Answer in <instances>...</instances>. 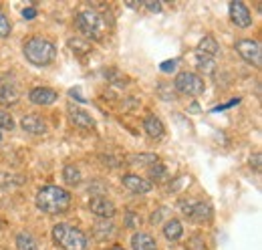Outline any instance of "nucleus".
I'll return each instance as SVG.
<instances>
[{"label": "nucleus", "instance_id": "8", "mask_svg": "<svg viewBox=\"0 0 262 250\" xmlns=\"http://www.w3.org/2000/svg\"><path fill=\"white\" fill-rule=\"evenodd\" d=\"M89 210L91 214H95L97 218H113L115 216V206L111 200H107L105 196H93L89 200Z\"/></svg>", "mask_w": 262, "mask_h": 250}, {"label": "nucleus", "instance_id": "6", "mask_svg": "<svg viewBox=\"0 0 262 250\" xmlns=\"http://www.w3.org/2000/svg\"><path fill=\"white\" fill-rule=\"evenodd\" d=\"M236 51H238V55H240V57H242L246 62H250V65H254L256 69H260V65H262V49H260V45H258L256 40H252V38L238 40V43H236Z\"/></svg>", "mask_w": 262, "mask_h": 250}, {"label": "nucleus", "instance_id": "23", "mask_svg": "<svg viewBox=\"0 0 262 250\" xmlns=\"http://www.w3.org/2000/svg\"><path fill=\"white\" fill-rule=\"evenodd\" d=\"M0 129H6V131L14 129V119H12V115L6 113V111H2V109H0Z\"/></svg>", "mask_w": 262, "mask_h": 250}, {"label": "nucleus", "instance_id": "27", "mask_svg": "<svg viewBox=\"0 0 262 250\" xmlns=\"http://www.w3.org/2000/svg\"><path fill=\"white\" fill-rule=\"evenodd\" d=\"M34 16H36V10H34V8H25V10H23V18H25V20H33Z\"/></svg>", "mask_w": 262, "mask_h": 250}, {"label": "nucleus", "instance_id": "13", "mask_svg": "<svg viewBox=\"0 0 262 250\" xmlns=\"http://www.w3.org/2000/svg\"><path fill=\"white\" fill-rule=\"evenodd\" d=\"M131 248L133 250H158V244H156V240H154L149 234L137 232V234H133V238H131Z\"/></svg>", "mask_w": 262, "mask_h": 250}, {"label": "nucleus", "instance_id": "22", "mask_svg": "<svg viewBox=\"0 0 262 250\" xmlns=\"http://www.w3.org/2000/svg\"><path fill=\"white\" fill-rule=\"evenodd\" d=\"M95 234H97L99 238L111 236L113 234V224H109V222H97L95 224Z\"/></svg>", "mask_w": 262, "mask_h": 250}, {"label": "nucleus", "instance_id": "24", "mask_svg": "<svg viewBox=\"0 0 262 250\" xmlns=\"http://www.w3.org/2000/svg\"><path fill=\"white\" fill-rule=\"evenodd\" d=\"M125 226L127 228H137V226H141V216L139 214H135V212H125Z\"/></svg>", "mask_w": 262, "mask_h": 250}, {"label": "nucleus", "instance_id": "5", "mask_svg": "<svg viewBox=\"0 0 262 250\" xmlns=\"http://www.w3.org/2000/svg\"><path fill=\"white\" fill-rule=\"evenodd\" d=\"M173 85H176V89H178L182 95H192V97L202 95L204 93V89H206L204 79H202L200 75H196V73H192V71H184V73H180V75L176 77Z\"/></svg>", "mask_w": 262, "mask_h": 250}, {"label": "nucleus", "instance_id": "17", "mask_svg": "<svg viewBox=\"0 0 262 250\" xmlns=\"http://www.w3.org/2000/svg\"><path fill=\"white\" fill-rule=\"evenodd\" d=\"M16 248L18 250H38V242L31 232H18L16 234Z\"/></svg>", "mask_w": 262, "mask_h": 250}, {"label": "nucleus", "instance_id": "10", "mask_svg": "<svg viewBox=\"0 0 262 250\" xmlns=\"http://www.w3.org/2000/svg\"><path fill=\"white\" fill-rule=\"evenodd\" d=\"M57 91L49 89V87H34L33 91L29 93V99L34 105H53L57 101Z\"/></svg>", "mask_w": 262, "mask_h": 250}, {"label": "nucleus", "instance_id": "18", "mask_svg": "<svg viewBox=\"0 0 262 250\" xmlns=\"http://www.w3.org/2000/svg\"><path fill=\"white\" fill-rule=\"evenodd\" d=\"M71 121L75 125H79V127H83V129H91L95 121H93V117L89 115V113H85V111H81V109H75L73 113H71Z\"/></svg>", "mask_w": 262, "mask_h": 250}, {"label": "nucleus", "instance_id": "19", "mask_svg": "<svg viewBox=\"0 0 262 250\" xmlns=\"http://www.w3.org/2000/svg\"><path fill=\"white\" fill-rule=\"evenodd\" d=\"M63 180H65L69 186H79V184H81V172H79V168H75L73 163L65 165V170H63Z\"/></svg>", "mask_w": 262, "mask_h": 250}, {"label": "nucleus", "instance_id": "16", "mask_svg": "<svg viewBox=\"0 0 262 250\" xmlns=\"http://www.w3.org/2000/svg\"><path fill=\"white\" fill-rule=\"evenodd\" d=\"M18 101V89L12 83H2L0 85V103L2 105H14Z\"/></svg>", "mask_w": 262, "mask_h": 250}, {"label": "nucleus", "instance_id": "15", "mask_svg": "<svg viewBox=\"0 0 262 250\" xmlns=\"http://www.w3.org/2000/svg\"><path fill=\"white\" fill-rule=\"evenodd\" d=\"M182 234H184V226H182V222L180 220H167L164 226V236L169 240V242H176V240H180L182 238Z\"/></svg>", "mask_w": 262, "mask_h": 250}, {"label": "nucleus", "instance_id": "28", "mask_svg": "<svg viewBox=\"0 0 262 250\" xmlns=\"http://www.w3.org/2000/svg\"><path fill=\"white\" fill-rule=\"evenodd\" d=\"M250 165H254V170L260 172V154H254L250 157Z\"/></svg>", "mask_w": 262, "mask_h": 250}, {"label": "nucleus", "instance_id": "12", "mask_svg": "<svg viewBox=\"0 0 262 250\" xmlns=\"http://www.w3.org/2000/svg\"><path fill=\"white\" fill-rule=\"evenodd\" d=\"M196 55L198 57L214 59V57L218 55V43H216V38H212V36H204V38L200 40V45H198Z\"/></svg>", "mask_w": 262, "mask_h": 250}, {"label": "nucleus", "instance_id": "4", "mask_svg": "<svg viewBox=\"0 0 262 250\" xmlns=\"http://www.w3.org/2000/svg\"><path fill=\"white\" fill-rule=\"evenodd\" d=\"M77 29L83 32L85 36L93 38V40H101L103 38V32H105V20L103 16L95 12V10H83L77 20H75Z\"/></svg>", "mask_w": 262, "mask_h": 250}, {"label": "nucleus", "instance_id": "1", "mask_svg": "<svg viewBox=\"0 0 262 250\" xmlns=\"http://www.w3.org/2000/svg\"><path fill=\"white\" fill-rule=\"evenodd\" d=\"M34 204L45 214H63L71 206V194L59 186H45L36 192Z\"/></svg>", "mask_w": 262, "mask_h": 250}, {"label": "nucleus", "instance_id": "2", "mask_svg": "<svg viewBox=\"0 0 262 250\" xmlns=\"http://www.w3.org/2000/svg\"><path fill=\"white\" fill-rule=\"evenodd\" d=\"M23 53L27 57V61L34 65V67H47L55 61V55H57V49L51 40L42 38V36H33L25 43L23 47Z\"/></svg>", "mask_w": 262, "mask_h": 250}, {"label": "nucleus", "instance_id": "26", "mask_svg": "<svg viewBox=\"0 0 262 250\" xmlns=\"http://www.w3.org/2000/svg\"><path fill=\"white\" fill-rule=\"evenodd\" d=\"M10 34V20L6 18V14L0 10V36H8Z\"/></svg>", "mask_w": 262, "mask_h": 250}, {"label": "nucleus", "instance_id": "31", "mask_svg": "<svg viewBox=\"0 0 262 250\" xmlns=\"http://www.w3.org/2000/svg\"><path fill=\"white\" fill-rule=\"evenodd\" d=\"M107 250H125V248H121V246H111V248H107Z\"/></svg>", "mask_w": 262, "mask_h": 250}, {"label": "nucleus", "instance_id": "25", "mask_svg": "<svg viewBox=\"0 0 262 250\" xmlns=\"http://www.w3.org/2000/svg\"><path fill=\"white\" fill-rule=\"evenodd\" d=\"M198 67L202 69V71H206V73H214V59H208V57H198Z\"/></svg>", "mask_w": 262, "mask_h": 250}, {"label": "nucleus", "instance_id": "29", "mask_svg": "<svg viewBox=\"0 0 262 250\" xmlns=\"http://www.w3.org/2000/svg\"><path fill=\"white\" fill-rule=\"evenodd\" d=\"M176 65H178V61H165V62H162V71H164V73H167V71H173V69H176Z\"/></svg>", "mask_w": 262, "mask_h": 250}, {"label": "nucleus", "instance_id": "21", "mask_svg": "<svg viewBox=\"0 0 262 250\" xmlns=\"http://www.w3.org/2000/svg\"><path fill=\"white\" fill-rule=\"evenodd\" d=\"M69 49H71L75 55H87L89 49H91V45L85 43V40H81V38H69Z\"/></svg>", "mask_w": 262, "mask_h": 250}, {"label": "nucleus", "instance_id": "3", "mask_svg": "<svg viewBox=\"0 0 262 250\" xmlns=\"http://www.w3.org/2000/svg\"><path fill=\"white\" fill-rule=\"evenodd\" d=\"M53 240L63 250H87L89 248V238L83 230L61 222L53 228Z\"/></svg>", "mask_w": 262, "mask_h": 250}, {"label": "nucleus", "instance_id": "30", "mask_svg": "<svg viewBox=\"0 0 262 250\" xmlns=\"http://www.w3.org/2000/svg\"><path fill=\"white\" fill-rule=\"evenodd\" d=\"M145 6H147L151 12H160V10H162V4H160V2H145Z\"/></svg>", "mask_w": 262, "mask_h": 250}, {"label": "nucleus", "instance_id": "7", "mask_svg": "<svg viewBox=\"0 0 262 250\" xmlns=\"http://www.w3.org/2000/svg\"><path fill=\"white\" fill-rule=\"evenodd\" d=\"M228 10H230V18H232V23L236 27L248 29L252 25V14H250V10H248L246 4H242V2H230Z\"/></svg>", "mask_w": 262, "mask_h": 250}, {"label": "nucleus", "instance_id": "9", "mask_svg": "<svg viewBox=\"0 0 262 250\" xmlns=\"http://www.w3.org/2000/svg\"><path fill=\"white\" fill-rule=\"evenodd\" d=\"M121 184L127 187L129 192H133V194H149V192L154 190V184H151L149 180L139 178V176H135V174H125V176L121 178Z\"/></svg>", "mask_w": 262, "mask_h": 250}, {"label": "nucleus", "instance_id": "14", "mask_svg": "<svg viewBox=\"0 0 262 250\" xmlns=\"http://www.w3.org/2000/svg\"><path fill=\"white\" fill-rule=\"evenodd\" d=\"M143 129H145V133H147L149 137H154V139L164 137V133H165L164 123H162L158 117H154V115H149V117L143 121Z\"/></svg>", "mask_w": 262, "mask_h": 250}, {"label": "nucleus", "instance_id": "20", "mask_svg": "<svg viewBox=\"0 0 262 250\" xmlns=\"http://www.w3.org/2000/svg\"><path fill=\"white\" fill-rule=\"evenodd\" d=\"M212 216V208L204 202H194V210H192V216L190 218L198 220V222H204V220H210Z\"/></svg>", "mask_w": 262, "mask_h": 250}, {"label": "nucleus", "instance_id": "11", "mask_svg": "<svg viewBox=\"0 0 262 250\" xmlns=\"http://www.w3.org/2000/svg\"><path fill=\"white\" fill-rule=\"evenodd\" d=\"M20 125L27 133H33V135H40V133H47V123L38 117V115H25L20 119Z\"/></svg>", "mask_w": 262, "mask_h": 250}]
</instances>
